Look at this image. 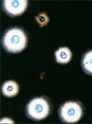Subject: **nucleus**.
<instances>
[{
	"instance_id": "1",
	"label": "nucleus",
	"mask_w": 92,
	"mask_h": 124,
	"mask_svg": "<svg viewBox=\"0 0 92 124\" xmlns=\"http://www.w3.org/2000/svg\"><path fill=\"white\" fill-rule=\"evenodd\" d=\"M3 48L11 53H21L28 44V37L25 31L20 28H11L3 34L1 40Z\"/></svg>"
},
{
	"instance_id": "2",
	"label": "nucleus",
	"mask_w": 92,
	"mask_h": 124,
	"mask_svg": "<svg viewBox=\"0 0 92 124\" xmlns=\"http://www.w3.org/2000/svg\"><path fill=\"white\" fill-rule=\"evenodd\" d=\"M51 111V104L47 98L39 97L32 99L26 108V114L29 119L40 121L47 117Z\"/></svg>"
},
{
	"instance_id": "3",
	"label": "nucleus",
	"mask_w": 92,
	"mask_h": 124,
	"mask_svg": "<svg viewBox=\"0 0 92 124\" xmlns=\"http://www.w3.org/2000/svg\"><path fill=\"white\" fill-rule=\"evenodd\" d=\"M83 105L79 101H69L61 105L59 116L63 122L74 124L79 121L83 116Z\"/></svg>"
},
{
	"instance_id": "4",
	"label": "nucleus",
	"mask_w": 92,
	"mask_h": 124,
	"mask_svg": "<svg viewBox=\"0 0 92 124\" xmlns=\"http://www.w3.org/2000/svg\"><path fill=\"white\" fill-rule=\"evenodd\" d=\"M28 6L26 0H4L2 1L3 10L11 17L23 14Z\"/></svg>"
},
{
	"instance_id": "5",
	"label": "nucleus",
	"mask_w": 92,
	"mask_h": 124,
	"mask_svg": "<svg viewBox=\"0 0 92 124\" xmlns=\"http://www.w3.org/2000/svg\"><path fill=\"white\" fill-rule=\"evenodd\" d=\"M19 86L15 81H7L1 87V92L6 97H14L18 93Z\"/></svg>"
},
{
	"instance_id": "6",
	"label": "nucleus",
	"mask_w": 92,
	"mask_h": 124,
	"mask_svg": "<svg viewBox=\"0 0 92 124\" xmlns=\"http://www.w3.org/2000/svg\"><path fill=\"white\" fill-rule=\"evenodd\" d=\"M55 60L61 64H68L71 60L73 54L69 48L60 47L55 53Z\"/></svg>"
},
{
	"instance_id": "7",
	"label": "nucleus",
	"mask_w": 92,
	"mask_h": 124,
	"mask_svg": "<svg viewBox=\"0 0 92 124\" xmlns=\"http://www.w3.org/2000/svg\"><path fill=\"white\" fill-rule=\"evenodd\" d=\"M81 65L87 74L92 76V50H89L82 56Z\"/></svg>"
},
{
	"instance_id": "8",
	"label": "nucleus",
	"mask_w": 92,
	"mask_h": 124,
	"mask_svg": "<svg viewBox=\"0 0 92 124\" xmlns=\"http://www.w3.org/2000/svg\"><path fill=\"white\" fill-rule=\"evenodd\" d=\"M36 20L40 26L42 27L46 26V24H47V23H49V18L46 13L42 12L41 13L39 16H37L36 17Z\"/></svg>"
}]
</instances>
